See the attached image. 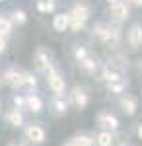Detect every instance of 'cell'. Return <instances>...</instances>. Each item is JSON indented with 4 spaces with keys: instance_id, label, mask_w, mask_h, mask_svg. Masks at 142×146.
I'll list each match as a JSON object with an SVG mask.
<instances>
[{
    "instance_id": "ac0fdd59",
    "label": "cell",
    "mask_w": 142,
    "mask_h": 146,
    "mask_svg": "<svg viewBox=\"0 0 142 146\" xmlns=\"http://www.w3.org/2000/svg\"><path fill=\"white\" fill-rule=\"evenodd\" d=\"M53 107H55V111L58 113V115H62V113H66V109H68V103L64 101V98L55 96V100H53Z\"/></svg>"
},
{
    "instance_id": "83f0119b",
    "label": "cell",
    "mask_w": 142,
    "mask_h": 146,
    "mask_svg": "<svg viewBox=\"0 0 142 146\" xmlns=\"http://www.w3.org/2000/svg\"><path fill=\"white\" fill-rule=\"evenodd\" d=\"M129 4H132V6H142V0H129Z\"/></svg>"
},
{
    "instance_id": "7a4b0ae2",
    "label": "cell",
    "mask_w": 142,
    "mask_h": 146,
    "mask_svg": "<svg viewBox=\"0 0 142 146\" xmlns=\"http://www.w3.org/2000/svg\"><path fill=\"white\" fill-rule=\"evenodd\" d=\"M94 35L98 37L101 43L107 47H117L121 41V29L119 25H105V23H98L94 27Z\"/></svg>"
},
{
    "instance_id": "d6a6232c",
    "label": "cell",
    "mask_w": 142,
    "mask_h": 146,
    "mask_svg": "<svg viewBox=\"0 0 142 146\" xmlns=\"http://www.w3.org/2000/svg\"><path fill=\"white\" fill-rule=\"evenodd\" d=\"M64 146H72V144H70V142H66V144H64Z\"/></svg>"
},
{
    "instance_id": "7402d4cb",
    "label": "cell",
    "mask_w": 142,
    "mask_h": 146,
    "mask_svg": "<svg viewBox=\"0 0 142 146\" xmlns=\"http://www.w3.org/2000/svg\"><path fill=\"white\" fill-rule=\"evenodd\" d=\"M107 90L111 94H123L125 92V80H119V82H111L107 84Z\"/></svg>"
},
{
    "instance_id": "836d02e7",
    "label": "cell",
    "mask_w": 142,
    "mask_h": 146,
    "mask_svg": "<svg viewBox=\"0 0 142 146\" xmlns=\"http://www.w3.org/2000/svg\"><path fill=\"white\" fill-rule=\"evenodd\" d=\"M0 2H2V0H0Z\"/></svg>"
},
{
    "instance_id": "f546056e",
    "label": "cell",
    "mask_w": 142,
    "mask_h": 146,
    "mask_svg": "<svg viewBox=\"0 0 142 146\" xmlns=\"http://www.w3.org/2000/svg\"><path fill=\"white\" fill-rule=\"evenodd\" d=\"M10 146H25V144H22V142H12Z\"/></svg>"
},
{
    "instance_id": "9c48e42d",
    "label": "cell",
    "mask_w": 142,
    "mask_h": 146,
    "mask_svg": "<svg viewBox=\"0 0 142 146\" xmlns=\"http://www.w3.org/2000/svg\"><path fill=\"white\" fill-rule=\"evenodd\" d=\"M51 64H53V62H51L49 53H47L45 49H37V53H35V66H37V70L45 72V70L51 66Z\"/></svg>"
},
{
    "instance_id": "44dd1931",
    "label": "cell",
    "mask_w": 142,
    "mask_h": 146,
    "mask_svg": "<svg viewBox=\"0 0 142 146\" xmlns=\"http://www.w3.org/2000/svg\"><path fill=\"white\" fill-rule=\"evenodd\" d=\"M27 22V16L23 10H14L12 12V23H18V25H23Z\"/></svg>"
},
{
    "instance_id": "f1b7e54d",
    "label": "cell",
    "mask_w": 142,
    "mask_h": 146,
    "mask_svg": "<svg viewBox=\"0 0 142 146\" xmlns=\"http://www.w3.org/2000/svg\"><path fill=\"white\" fill-rule=\"evenodd\" d=\"M136 133H138V136H140V138H142V123L138 125V131H136Z\"/></svg>"
},
{
    "instance_id": "8fae6325",
    "label": "cell",
    "mask_w": 142,
    "mask_h": 146,
    "mask_svg": "<svg viewBox=\"0 0 142 146\" xmlns=\"http://www.w3.org/2000/svg\"><path fill=\"white\" fill-rule=\"evenodd\" d=\"M25 109H29L31 113H41L43 111V101L39 96L35 94H27L25 96Z\"/></svg>"
},
{
    "instance_id": "2e32d148",
    "label": "cell",
    "mask_w": 142,
    "mask_h": 146,
    "mask_svg": "<svg viewBox=\"0 0 142 146\" xmlns=\"http://www.w3.org/2000/svg\"><path fill=\"white\" fill-rule=\"evenodd\" d=\"M94 142L98 146H113V135H111V131H101L94 138Z\"/></svg>"
},
{
    "instance_id": "d6986e66",
    "label": "cell",
    "mask_w": 142,
    "mask_h": 146,
    "mask_svg": "<svg viewBox=\"0 0 142 146\" xmlns=\"http://www.w3.org/2000/svg\"><path fill=\"white\" fill-rule=\"evenodd\" d=\"M103 80L107 82V84H111V82H119L121 78V74L117 72V70H111V68H103Z\"/></svg>"
},
{
    "instance_id": "6da1fadb",
    "label": "cell",
    "mask_w": 142,
    "mask_h": 146,
    "mask_svg": "<svg viewBox=\"0 0 142 146\" xmlns=\"http://www.w3.org/2000/svg\"><path fill=\"white\" fill-rule=\"evenodd\" d=\"M68 16H70V27L68 29L80 31V29L86 27L88 20H90V6H88L86 2H76L72 6V10L68 12Z\"/></svg>"
},
{
    "instance_id": "d4e9b609",
    "label": "cell",
    "mask_w": 142,
    "mask_h": 146,
    "mask_svg": "<svg viewBox=\"0 0 142 146\" xmlns=\"http://www.w3.org/2000/svg\"><path fill=\"white\" fill-rule=\"evenodd\" d=\"M14 105H16V109H25V98L16 96V98H14Z\"/></svg>"
},
{
    "instance_id": "5bb4252c",
    "label": "cell",
    "mask_w": 142,
    "mask_h": 146,
    "mask_svg": "<svg viewBox=\"0 0 142 146\" xmlns=\"http://www.w3.org/2000/svg\"><path fill=\"white\" fill-rule=\"evenodd\" d=\"M53 27H55L56 31H66L68 27H70V16L68 14H56L55 20H53Z\"/></svg>"
},
{
    "instance_id": "e0dca14e",
    "label": "cell",
    "mask_w": 142,
    "mask_h": 146,
    "mask_svg": "<svg viewBox=\"0 0 142 146\" xmlns=\"http://www.w3.org/2000/svg\"><path fill=\"white\" fill-rule=\"evenodd\" d=\"M72 146H94V138L90 135H76L68 140Z\"/></svg>"
},
{
    "instance_id": "277c9868",
    "label": "cell",
    "mask_w": 142,
    "mask_h": 146,
    "mask_svg": "<svg viewBox=\"0 0 142 146\" xmlns=\"http://www.w3.org/2000/svg\"><path fill=\"white\" fill-rule=\"evenodd\" d=\"M109 12H111V16H113V20L119 23V22H123V20L129 18V14H131V4H129L127 0H117L115 4H109Z\"/></svg>"
},
{
    "instance_id": "7c38bea8",
    "label": "cell",
    "mask_w": 142,
    "mask_h": 146,
    "mask_svg": "<svg viewBox=\"0 0 142 146\" xmlns=\"http://www.w3.org/2000/svg\"><path fill=\"white\" fill-rule=\"evenodd\" d=\"M6 123L10 125V127H22L23 125V113L22 109H10V111L6 113Z\"/></svg>"
},
{
    "instance_id": "4316f807",
    "label": "cell",
    "mask_w": 142,
    "mask_h": 146,
    "mask_svg": "<svg viewBox=\"0 0 142 146\" xmlns=\"http://www.w3.org/2000/svg\"><path fill=\"white\" fill-rule=\"evenodd\" d=\"M6 45H8V41H6V35L0 33V53H4V51H6Z\"/></svg>"
},
{
    "instance_id": "3957f363",
    "label": "cell",
    "mask_w": 142,
    "mask_h": 146,
    "mask_svg": "<svg viewBox=\"0 0 142 146\" xmlns=\"http://www.w3.org/2000/svg\"><path fill=\"white\" fill-rule=\"evenodd\" d=\"M43 74L47 76L49 88L55 92V96H60V98H62V96H64V78L60 76V72H58V70H56V68L51 64V66L47 68Z\"/></svg>"
},
{
    "instance_id": "ba28073f",
    "label": "cell",
    "mask_w": 142,
    "mask_h": 146,
    "mask_svg": "<svg viewBox=\"0 0 142 146\" xmlns=\"http://www.w3.org/2000/svg\"><path fill=\"white\" fill-rule=\"evenodd\" d=\"M127 41H129V45H131L132 49H136V47L142 45V25L140 23H134L131 29H129Z\"/></svg>"
},
{
    "instance_id": "1f68e13d",
    "label": "cell",
    "mask_w": 142,
    "mask_h": 146,
    "mask_svg": "<svg viewBox=\"0 0 142 146\" xmlns=\"http://www.w3.org/2000/svg\"><path fill=\"white\" fill-rule=\"evenodd\" d=\"M107 2H109V4H115V2H117V0H107Z\"/></svg>"
},
{
    "instance_id": "4dcf8cb0",
    "label": "cell",
    "mask_w": 142,
    "mask_h": 146,
    "mask_svg": "<svg viewBox=\"0 0 142 146\" xmlns=\"http://www.w3.org/2000/svg\"><path fill=\"white\" fill-rule=\"evenodd\" d=\"M37 2H55V0H37Z\"/></svg>"
},
{
    "instance_id": "5b68a950",
    "label": "cell",
    "mask_w": 142,
    "mask_h": 146,
    "mask_svg": "<svg viewBox=\"0 0 142 146\" xmlns=\"http://www.w3.org/2000/svg\"><path fill=\"white\" fill-rule=\"evenodd\" d=\"M25 78H27V72L18 70V68H8L4 72V82L10 84L12 88H22V86H25Z\"/></svg>"
},
{
    "instance_id": "ffe728a7",
    "label": "cell",
    "mask_w": 142,
    "mask_h": 146,
    "mask_svg": "<svg viewBox=\"0 0 142 146\" xmlns=\"http://www.w3.org/2000/svg\"><path fill=\"white\" fill-rule=\"evenodd\" d=\"M12 25H14V23H12L10 18L0 16V33H2V35H6V37H8V35H10V31H12Z\"/></svg>"
},
{
    "instance_id": "603a6c76",
    "label": "cell",
    "mask_w": 142,
    "mask_h": 146,
    "mask_svg": "<svg viewBox=\"0 0 142 146\" xmlns=\"http://www.w3.org/2000/svg\"><path fill=\"white\" fill-rule=\"evenodd\" d=\"M37 10L43 14H51L55 12V2H37Z\"/></svg>"
},
{
    "instance_id": "484cf974",
    "label": "cell",
    "mask_w": 142,
    "mask_h": 146,
    "mask_svg": "<svg viewBox=\"0 0 142 146\" xmlns=\"http://www.w3.org/2000/svg\"><path fill=\"white\" fill-rule=\"evenodd\" d=\"M25 86H29V88H35L37 86V78L33 74H29V72H27V78H25Z\"/></svg>"
},
{
    "instance_id": "4fadbf2b",
    "label": "cell",
    "mask_w": 142,
    "mask_h": 146,
    "mask_svg": "<svg viewBox=\"0 0 142 146\" xmlns=\"http://www.w3.org/2000/svg\"><path fill=\"white\" fill-rule=\"evenodd\" d=\"M72 101L76 103L80 109H84V107L88 105V101H90L88 92L84 90V88H74V90H72Z\"/></svg>"
},
{
    "instance_id": "52a82bcc",
    "label": "cell",
    "mask_w": 142,
    "mask_h": 146,
    "mask_svg": "<svg viewBox=\"0 0 142 146\" xmlns=\"http://www.w3.org/2000/svg\"><path fill=\"white\" fill-rule=\"evenodd\" d=\"M25 138L31 142V144H43L45 142V129L41 125H29L25 129Z\"/></svg>"
},
{
    "instance_id": "30bf717a",
    "label": "cell",
    "mask_w": 142,
    "mask_h": 146,
    "mask_svg": "<svg viewBox=\"0 0 142 146\" xmlns=\"http://www.w3.org/2000/svg\"><path fill=\"white\" fill-rule=\"evenodd\" d=\"M121 109L127 113V115H134L136 113V109H138V101H136V98H132V96H121Z\"/></svg>"
},
{
    "instance_id": "cb8c5ba5",
    "label": "cell",
    "mask_w": 142,
    "mask_h": 146,
    "mask_svg": "<svg viewBox=\"0 0 142 146\" xmlns=\"http://www.w3.org/2000/svg\"><path fill=\"white\" fill-rule=\"evenodd\" d=\"M88 55H90V53H88V49H86V47H80V45H78L76 49H74V58H76L78 62H80V60H84V58H86Z\"/></svg>"
},
{
    "instance_id": "8992f818",
    "label": "cell",
    "mask_w": 142,
    "mask_h": 146,
    "mask_svg": "<svg viewBox=\"0 0 142 146\" xmlns=\"http://www.w3.org/2000/svg\"><path fill=\"white\" fill-rule=\"evenodd\" d=\"M98 125L103 129V131H117L119 129V119L113 115V113H109V111H99V115H98Z\"/></svg>"
},
{
    "instance_id": "9a60e30c",
    "label": "cell",
    "mask_w": 142,
    "mask_h": 146,
    "mask_svg": "<svg viewBox=\"0 0 142 146\" xmlns=\"http://www.w3.org/2000/svg\"><path fill=\"white\" fill-rule=\"evenodd\" d=\"M80 66L84 68L88 74H94V72L98 70V58H96V56H92V55H88L84 60H80Z\"/></svg>"
}]
</instances>
